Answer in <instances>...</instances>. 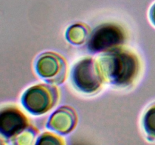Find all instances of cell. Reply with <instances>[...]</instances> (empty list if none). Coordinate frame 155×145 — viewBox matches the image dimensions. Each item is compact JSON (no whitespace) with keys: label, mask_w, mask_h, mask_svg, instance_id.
Wrapping results in <instances>:
<instances>
[{"label":"cell","mask_w":155,"mask_h":145,"mask_svg":"<svg viewBox=\"0 0 155 145\" xmlns=\"http://www.w3.org/2000/svg\"><path fill=\"white\" fill-rule=\"evenodd\" d=\"M97 61L104 79L120 87L131 85L139 73L137 56L122 47L104 52Z\"/></svg>","instance_id":"cell-1"},{"label":"cell","mask_w":155,"mask_h":145,"mask_svg":"<svg viewBox=\"0 0 155 145\" xmlns=\"http://www.w3.org/2000/svg\"><path fill=\"white\" fill-rule=\"evenodd\" d=\"M58 97V90L56 86L39 84L26 91L22 98V102L29 112L35 115H41L55 106Z\"/></svg>","instance_id":"cell-2"},{"label":"cell","mask_w":155,"mask_h":145,"mask_svg":"<svg viewBox=\"0 0 155 145\" xmlns=\"http://www.w3.org/2000/svg\"><path fill=\"white\" fill-rule=\"evenodd\" d=\"M74 85L85 93H93L101 88L104 77L97 60L88 57L75 65L72 73Z\"/></svg>","instance_id":"cell-3"},{"label":"cell","mask_w":155,"mask_h":145,"mask_svg":"<svg viewBox=\"0 0 155 145\" xmlns=\"http://www.w3.org/2000/svg\"><path fill=\"white\" fill-rule=\"evenodd\" d=\"M125 40V33L120 26L105 24L95 29L90 36L89 48L95 52H106L121 47Z\"/></svg>","instance_id":"cell-4"},{"label":"cell","mask_w":155,"mask_h":145,"mask_svg":"<svg viewBox=\"0 0 155 145\" xmlns=\"http://www.w3.org/2000/svg\"><path fill=\"white\" fill-rule=\"evenodd\" d=\"M36 69L40 76L53 84H60L66 78V61L55 53L46 52L41 54L36 61Z\"/></svg>","instance_id":"cell-5"},{"label":"cell","mask_w":155,"mask_h":145,"mask_svg":"<svg viewBox=\"0 0 155 145\" xmlns=\"http://www.w3.org/2000/svg\"><path fill=\"white\" fill-rule=\"evenodd\" d=\"M27 116L15 107L2 109L0 115V131L5 137L15 138L30 127Z\"/></svg>","instance_id":"cell-6"},{"label":"cell","mask_w":155,"mask_h":145,"mask_svg":"<svg viewBox=\"0 0 155 145\" xmlns=\"http://www.w3.org/2000/svg\"><path fill=\"white\" fill-rule=\"evenodd\" d=\"M77 122V113L74 109L70 107H62L51 115L48 126L59 133L68 134L75 128Z\"/></svg>","instance_id":"cell-7"},{"label":"cell","mask_w":155,"mask_h":145,"mask_svg":"<svg viewBox=\"0 0 155 145\" xmlns=\"http://www.w3.org/2000/svg\"><path fill=\"white\" fill-rule=\"evenodd\" d=\"M91 36L90 29L86 24H75L68 30L66 37L71 43L80 45L86 42Z\"/></svg>","instance_id":"cell-8"},{"label":"cell","mask_w":155,"mask_h":145,"mask_svg":"<svg viewBox=\"0 0 155 145\" xmlns=\"http://www.w3.org/2000/svg\"><path fill=\"white\" fill-rule=\"evenodd\" d=\"M144 128L151 137H155V104L148 110L144 117Z\"/></svg>","instance_id":"cell-9"},{"label":"cell","mask_w":155,"mask_h":145,"mask_svg":"<svg viewBox=\"0 0 155 145\" xmlns=\"http://www.w3.org/2000/svg\"><path fill=\"white\" fill-rule=\"evenodd\" d=\"M36 134H37V129L34 127L30 126L14 139L16 140L15 143L17 144H30L33 143Z\"/></svg>","instance_id":"cell-10"},{"label":"cell","mask_w":155,"mask_h":145,"mask_svg":"<svg viewBox=\"0 0 155 145\" xmlns=\"http://www.w3.org/2000/svg\"><path fill=\"white\" fill-rule=\"evenodd\" d=\"M37 144H64L63 138L51 132H45L42 134Z\"/></svg>","instance_id":"cell-11"},{"label":"cell","mask_w":155,"mask_h":145,"mask_svg":"<svg viewBox=\"0 0 155 145\" xmlns=\"http://www.w3.org/2000/svg\"><path fill=\"white\" fill-rule=\"evenodd\" d=\"M150 17H151V21H152V23L155 25V4L152 6V8H151Z\"/></svg>","instance_id":"cell-12"}]
</instances>
